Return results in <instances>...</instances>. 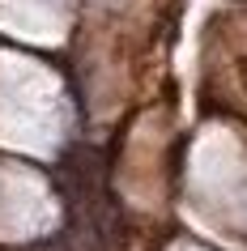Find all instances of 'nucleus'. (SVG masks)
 Segmentation results:
<instances>
[{"instance_id": "1", "label": "nucleus", "mask_w": 247, "mask_h": 251, "mask_svg": "<svg viewBox=\"0 0 247 251\" xmlns=\"http://www.w3.org/2000/svg\"><path fill=\"white\" fill-rule=\"evenodd\" d=\"M52 179H55V187L64 192L68 204H94V192H98V158H94L85 145L68 149Z\"/></svg>"}, {"instance_id": "2", "label": "nucleus", "mask_w": 247, "mask_h": 251, "mask_svg": "<svg viewBox=\"0 0 247 251\" xmlns=\"http://www.w3.org/2000/svg\"><path fill=\"white\" fill-rule=\"evenodd\" d=\"M243 85H247V64H243Z\"/></svg>"}]
</instances>
